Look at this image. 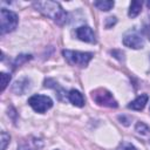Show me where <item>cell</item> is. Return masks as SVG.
Masks as SVG:
<instances>
[{
    "label": "cell",
    "instance_id": "obj_1",
    "mask_svg": "<svg viewBox=\"0 0 150 150\" xmlns=\"http://www.w3.org/2000/svg\"><path fill=\"white\" fill-rule=\"evenodd\" d=\"M33 5L39 12H41L43 15L48 16L49 19L54 20L56 23L63 25L64 22H67L68 14L59 2H56V1H36Z\"/></svg>",
    "mask_w": 150,
    "mask_h": 150
},
{
    "label": "cell",
    "instance_id": "obj_2",
    "mask_svg": "<svg viewBox=\"0 0 150 150\" xmlns=\"http://www.w3.org/2000/svg\"><path fill=\"white\" fill-rule=\"evenodd\" d=\"M64 59L67 60V62L69 64L73 66H77V67H86L88 66L89 61L93 59L94 54L93 53H88V52H77V50H68L64 49L62 52Z\"/></svg>",
    "mask_w": 150,
    "mask_h": 150
},
{
    "label": "cell",
    "instance_id": "obj_3",
    "mask_svg": "<svg viewBox=\"0 0 150 150\" xmlns=\"http://www.w3.org/2000/svg\"><path fill=\"white\" fill-rule=\"evenodd\" d=\"M91 98L93 101L102 107H108V108H117V101L114 98L112 94L104 88H98L91 91Z\"/></svg>",
    "mask_w": 150,
    "mask_h": 150
},
{
    "label": "cell",
    "instance_id": "obj_4",
    "mask_svg": "<svg viewBox=\"0 0 150 150\" xmlns=\"http://www.w3.org/2000/svg\"><path fill=\"white\" fill-rule=\"evenodd\" d=\"M0 19H1V26H0V30L1 34H6L9 32H13L16 26H18V15L6 8H1L0 12Z\"/></svg>",
    "mask_w": 150,
    "mask_h": 150
},
{
    "label": "cell",
    "instance_id": "obj_5",
    "mask_svg": "<svg viewBox=\"0 0 150 150\" xmlns=\"http://www.w3.org/2000/svg\"><path fill=\"white\" fill-rule=\"evenodd\" d=\"M28 104L33 108L34 111L42 114L53 107V101L49 96L38 94V95H33L28 98Z\"/></svg>",
    "mask_w": 150,
    "mask_h": 150
},
{
    "label": "cell",
    "instance_id": "obj_6",
    "mask_svg": "<svg viewBox=\"0 0 150 150\" xmlns=\"http://www.w3.org/2000/svg\"><path fill=\"white\" fill-rule=\"evenodd\" d=\"M123 45L132 49H139L144 46V40L137 30H130L123 36Z\"/></svg>",
    "mask_w": 150,
    "mask_h": 150
},
{
    "label": "cell",
    "instance_id": "obj_7",
    "mask_svg": "<svg viewBox=\"0 0 150 150\" xmlns=\"http://www.w3.org/2000/svg\"><path fill=\"white\" fill-rule=\"evenodd\" d=\"M77 39H80L81 41L88 42V43H95L96 39H95V34L93 32V29L89 26H81L76 29L75 32Z\"/></svg>",
    "mask_w": 150,
    "mask_h": 150
},
{
    "label": "cell",
    "instance_id": "obj_8",
    "mask_svg": "<svg viewBox=\"0 0 150 150\" xmlns=\"http://www.w3.org/2000/svg\"><path fill=\"white\" fill-rule=\"evenodd\" d=\"M148 100H149V96L146 94H141L139 96H137L134 101H131L128 104V108L131 110H142L148 103Z\"/></svg>",
    "mask_w": 150,
    "mask_h": 150
},
{
    "label": "cell",
    "instance_id": "obj_9",
    "mask_svg": "<svg viewBox=\"0 0 150 150\" xmlns=\"http://www.w3.org/2000/svg\"><path fill=\"white\" fill-rule=\"evenodd\" d=\"M67 97H68V100L75 105V107H83L84 105V97H83V95L79 91V90H76V89H71V90H69V93L67 94Z\"/></svg>",
    "mask_w": 150,
    "mask_h": 150
},
{
    "label": "cell",
    "instance_id": "obj_10",
    "mask_svg": "<svg viewBox=\"0 0 150 150\" xmlns=\"http://www.w3.org/2000/svg\"><path fill=\"white\" fill-rule=\"evenodd\" d=\"M29 87H30V86H29V80L26 79V77H22V79L18 80V81L13 84L12 90H13L15 94L22 95L23 93H26V91L29 89Z\"/></svg>",
    "mask_w": 150,
    "mask_h": 150
},
{
    "label": "cell",
    "instance_id": "obj_11",
    "mask_svg": "<svg viewBox=\"0 0 150 150\" xmlns=\"http://www.w3.org/2000/svg\"><path fill=\"white\" fill-rule=\"evenodd\" d=\"M142 5L143 2L142 1H138V0H135V1H131L130 4V7H129V12H128V15L130 18H136L139 13H141V9H142Z\"/></svg>",
    "mask_w": 150,
    "mask_h": 150
},
{
    "label": "cell",
    "instance_id": "obj_12",
    "mask_svg": "<svg viewBox=\"0 0 150 150\" xmlns=\"http://www.w3.org/2000/svg\"><path fill=\"white\" fill-rule=\"evenodd\" d=\"M94 6L97 7L100 11H110L114 7V1H107V0H101V1H95Z\"/></svg>",
    "mask_w": 150,
    "mask_h": 150
},
{
    "label": "cell",
    "instance_id": "obj_13",
    "mask_svg": "<svg viewBox=\"0 0 150 150\" xmlns=\"http://www.w3.org/2000/svg\"><path fill=\"white\" fill-rule=\"evenodd\" d=\"M135 129H136V131H137L138 134H141V135H148L149 131H150V128H149L145 123H143V122H137Z\"/></svg>",
    "mask_w": 150,
    "mask_h": 150
},
{
    "label": "cell",
    "instance_id": "obj_14",
    "mask_svg": "<svg viewBox=\"0 0 150 150\" xmlns=\"http://www.w3.org/2000/svg\"><path fill=\"white\" fill-rule=\"evenodd\" d=\"M0 77H1V90L4 91L6 89V87L8 86L9 81H11V75L9 74H6V73H1L0 74Z\"/></svg>",
    "mask_w": 150,
    "mask_h": 150
},
{
    "label": "cell",
    "instance_id": "obj_15",
    "mask_svg": "<svg viewBox=\"0 0 150 150\" xmlns=\"http://www.w3.org/2000/svg\"><path fill=\"white\" fill-rule=\"evenodd\" d=\"M142 30H143V34L150 40V16H148V18L144 20Z\"/></svg>",
    "mask_w": 150,
    "mask_h": 150
},
{
    "label": "cell",
    "instance_id": "obj_16",
    "mask_svg": "<svg viewBox=\"0 0 150 150\" xmlns=\"http://www.w3.org/2000/svg\"><path fill=\"white\" fill-rule=\"evenodd\" d=\"M9 139H11L9 135L6 131H1V150H5L6 149L7 144L9 143Z\"/></svg>",
    "mask_w": 150,
    "mask_h": 150
},
{
    "label": "cell",
    "instance_id": "obj_17",
    "mask_svg": "<svg viewBox=\"0 0 150 150\" xmlns=\"http://www.w3.org/2000/svg\"><path fill=\"white\" fill-rule=\"evenodd\" d=\"M32 56L30 55H20L19 57H16V60H15V62H14V64L15 66H19V64H21L22 62H25V61H27V60H29Z\"/></svg>",
    "mask_w": 150,
    "mask_h": 150
},
{
    "label": "cell",
    "instance_id": "obj_18",
    "mask_svg": "<svg viewBox=\"0 0 150 150\" xmlns=\"http://www.w3.org/2000/svg\"><path fill=\"white\" fill-rule=\"evenodd\" d=\"M116 18L115 16H109V18H107L105 19V27L107 28H110V27H112L115 23H116Z\"/></svg>",
    "mask_w": 150,
    "mask_h": 150
},
{
    "label": "cell",
    "instance_id": "obj_19",
    "mask_svg": "<svg viewBox=\"0 0 150 150\" xmlns=\"http://www.w3.org/2000/svg\"><path fill=\"white\" fill-rule=\"evenodd\" d=\"M117 150H137V148H135L130 143H123L122 145H120V148Z\"/></svg>",
    "mask_w": 150,
    "mask_h": 150
},
{
    "label": "cell",
    "instance_id": "obj_20",
    "mask_svg": "<svg viewBox=\"0 0 150 150\" xmlns=\"http://www.w3.org/2000/svg\"><path fill=\"white\" fill-rule=\"evenodd\" d=\"M146 7H148V8H150V0H149V1H146Z\"/></svg>",
    "mask_w": 150,
    "mask_h": 150
},
{
    "label": "cell",
    "instance_id": "obj_21",
    "mask_svg": "<svg viewBox=\"0 0 150 150\" xmlns=\"http://www.w3.org/2000/svg\"><path fill=\"white\" fill-rule=\"evenodd\" d=\"M149 143H150V141H149Z\"/></svg>",
    "mask_w": 150,
    "mask_h": 150
}]
</instances>
